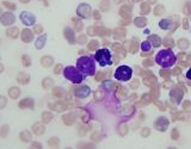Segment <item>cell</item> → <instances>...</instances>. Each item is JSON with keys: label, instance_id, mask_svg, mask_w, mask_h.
Wrapping results in <instances>:
<instances>
[{"label": "cell", "instance_id": "obj_7", "mask_svg": "<svg viewBox=\"0 0 191 149\" xmlns=\"http://www.w3.org/2000/svg\"><path fill=\"white\" fill-rule=\"evenodd\" d=\"M77 14L82 18V19H87L90 18L91 16V6L88 4H85V3H81L78 7H77Z\"/></svg>", "mask_w": 191, "mask_h": 149}, {"label": "cell", "instance_id": "obj_8", "mask_svg": "<svg viewBox=\"0 0 191 149\" xmlns=\"http://www.w3.org/2000/svg\"><path fill=\"white\" fill-rule=\"evenodd\" d=\"M90 94H91V88L88 86H80L74 91V96L77 98H79V99L87 98Z\"/></svg>", "mask_w": 191, "mask_h": 149}, {"label": "cell", "instance_id": "obj_9", "mask_svg": "<svg viewBox=\"0 0 191 149\" xmlns=\"http://www.w3.org/2000/svg\"><path fill=\"white\" fill-rule=\"evenodd\" d=\"M0 22H1L3 25L5 26H9V25H12L14 22H16V17L12 12H4L1 14V18H0Z\"/></svg>", "mask_w": 191, "mask_h": 149}, {"label": "cell", "instance_id": "obj_24", "mask_svg": "<svg viewBox=\"0 0 191 149\" xmlns=\"http://www.w3.org/2000/svg\"><path fill=\"white\" fill-rule=\"evenodd\" d=\"M54 86V80L51 79V78H44L43 80H42V87L44 88V89H49V88H51Z\"/></svg>", "mask_w": 191, "mask_h": 149}, {"label": "cell", "instance_id": "obj_44", "mask_svg": "<svg viewBox=\"0 0 191 149\" xmlns=\"http://www.w3.org/2000/svg\"><path fill=\"white\" fill-rule=\"evenodd\" d=\"M31 148H38V149H42V144L40 142H33V144H31Z\"/></svg>", "mask_w": 191, "mask_h": 149}, {"label": "cell", "instance_id": "obj_46", "mask_svg": "<svg viewBox=\"0 0 191 149\" xmlns=\"http://www.w3.org/2000/svg\"><path fill=\"white\" fill-rule=\"evenodd\" d=\"M93 18H94V19H101V14H99L98 11H94V12H93Z\"/></svg>", "mask_w": 191, "mask_h": 149}, {"label": "cell", "instance_id": "obj_50", "mask_svg": "<svg viewBox=\"0 0 191 149\" xmlns=\"http://www.w3.org/2000/svg\"><path fill=\"white\" fill-rule=\"evenodd\" d=\"M186 76H187V79H191V69H190V71L186 73Z\"/></svg>", "mask_w": 191, "mask_h": 149}, {"label": "cell", "instance_id": "obj_18", "mask_svg": "<svg viewBox=\"0 0 191 149\" xmlns=\"http://www.w3.org/2000/svg\"><path fill=\"white\" fill-rule=\"evenodd\" d=\"M6 35L7 37L12 38V40H16L18 36H19V29L16 27V26H12V27H9L6 30Z\"/></svg>", "mask_w": 191, "mask_h": 149}, {"label": "cell", "instance_id": "obj_34", "mask_svg": "<svg viewBox=\"0 0 191 149\" xmlns=\"http://www.w3.org/2000/svg\"><path fill=\"white\" fill-rule=\"evenodd\" d=\"M86 41H87L86 35H79V36L77 37V43H78V44H85Z\"/></svg>", "mask_w": 191, "mask_h": 149}, {"label": "cell", "instance_id": "obj_48", "mask_svg": "<svg viewBox=\"0 0 191 149\" xmlns=\"http://www.w3.org/2000/svg\"><path fill=\"white\" fill-rule=\"evenodd\" d=\"M103 78V73H98L97 76H96V80H101Z\"/></svg>", "mask_w": 191, "mask_h": 149}, {"label": "cell", "instance_id": "obj_6", "mask_svg": "<svg viewBox=\"0 0 191 149\" xmlns=\"http://www.w3.org/2000/svg\"><path fill=\"white\" fill-rule=\"evenodd\" d=\"M19 18H20L22 23H23L24 25H26V26H33V25H35V23H36V17H35V14L31 13V12H29V11H23V12L20 13Z\"/></svg>", "mask_w": 191, "mask_h": 149}, {"label": "cell", "instance_id": "obj_21", "mask_svg": "<svg viewBox=\"0 0 191 149\" xmlns=\"http://www.w3.org/2000/svg\"><path fill=\"white\" fill-rule=\"evenodd\" d=\"M19 138L22 142H30L33 140V135L29 130H23L20 134H19Z\"/></svg>", "mask_w": 191, "mask_h": 149}, {"label": "cell", "instance_id": "obj_19", "mask_svg": "<svg viewBox=\"0 0 191 149\" xmlns=\"http://www.w3.org/2000/svg\"><path fill=\"white\" fill-rule=\"evenodd\" d=\"M46 42H47V35L46 34H43V35H41L37 40H36V43H35V47H36V49H43L44 48V45H46Z\"/></svg>", "mask_w": 191, "mask_h": 149}, {"label": "cell", "instance_id": "obj_41", "mask_svg": "<svg viewBox=\"0 0 191 149\" xmlns=\"http://www.w3.org/2000/svg\"><path fill=\"white\" fill-rule=\"evenodd\" d=\"M6 103H7V100H6V98L4 96L0 97V109H4L5 105H6Z\"/></svg>", "mask_w": 191, "mask_h": 149}, {"label": "cell", "instance_id": "obj_11", "mask_svg": "<svg viewBox=\"0 0 191 149\" xmlns=\"http://www.w3.org/2000/svg\"><path fill=\"white\" fill-rule=\"evenodd\" d=\"M63 36L69 42V44H74L77 42V38L74 36V31L71 27H65V30H63Z\"/></svg>", "mask_w": 191, "mask_h": 149}, {"label": "cell", "instance_id": "obj_15", "mask_svg": "<svg viewBox=\"0 0 191 149\" xmlns=\"http://www.w3.org/2000/svg\"><path fill=\"white\" fill-rule=\"evenodd\" d=\"M16 80L20 85H27L30 82V75L26 74V73H24V72H19L18 75H17V78H16Z\"/></svg>", "mask_w": 191, "mask_h": 149}, {"label": "cell", "instance_id": "obj_27", "mask_svg": "<svg viewBox=\"0 0 191 149\" xmlns=\"http://www.w3.org/2000/svg\"><path fill=\"white\" fill-rule=\"evenodd\" d=\"M9 132H10V127L7 124H4L1 127V130H0V136H1L3 138H5V137H7Z\"/></svg>", "mask_w": 191, "mask_h": 149}, {"label": "cell", "instance_id": "obj_45", "mask_svg": "<svg viewBox=\"0 0 191 149\" xmlns=\"http://www.w3.org/2000/svg\"><path fill=\"white\" fill-rule=\"evenodd\" d=\"M102 97H103V93H102V91H101V89H98L97 92H94V98L99 99V98H102Z\"/></svg>", "mask_w": 191, "mask_h": 149}, {"label": "cell", "instance_id": "obj_29", "mask_svg": "<svg viewBox=\"0 0 191 149\" xmlns=\"http://www.w3.org/2000/svg\"><path fill=\"white\" fill-rule=\"evenodd\" d=\"M80 111V118H81V121L84 122V123H86V122H88V119H90V116H88V112L86 111V110H79Z\"/></svg>", "mask_w": 191, "mask_h": 149}, {"label": "cell", "instance_id": "obj_30", "mask_svg": "<svg viewBox=\"0 0 191 149\" xmlns=\"http://www.w3.org/2000/svg\"><path fill=\"white\" fill-rule=\"evenodd\" d=\"M73 22H74V29H75V31H81L82 30V22L81 20H79V19H77V18H73L72 19Z\"/></svg>", "mask_w": 191, "mask_h": 149}, {"label": "cell", "instance_id": "obj_43", "mask_svg": "<svg viewBox=\"0 0 191 149\" xmlns=\"http://www.w3.org/2000/svg\"><path fill=\"white\" fill-rule=\"evenodd\" d=\"M135 22H136L137 26H145V24H146V19H141V18H137Z\"/></svg>", "mask_w": 191, "mask_h": 149}, {"label": "cell", "instance_id": "obj_28", "mask_svg": "<svg viewBox=\"0 0 191 149\" xmlns=\"http://www.w3.org/2000/svg\"><path fill=\"white\" fill-rule=\"evenodd\" d=\"M22 63L24 67H30L31 66V58L29 55H23L22 56Z\"/></svg>", "mask_w": 191, "mask_h": 149}, {"label": "cell", "instance_id": "obj_14", "mask_svg": "<svg viewBox=\"0 0 191 149\" xmlns=\"http://www.w3.org/2000/svg\"><path fill=\"white\" fill-rule=\"evenodd\" d=\"M62 121L66 125H73L77 121V114L73 113V112H69V113H67L62 117Z\"/></svg>", "mask_w": 191, "mask_h": 149}, {"label": "cell", "instance_id": "obj_49", "mask_svg": "<svg viewBox=\"0 0 191 149\" xmlns=\"http://www.w3.org/2000/svg\"><path fill=\"white\" fill-rule=\"evenodd\" d=\"M30 1V0H19V3H22V4H27Z\"/></svg>", "mask_w": 191, "mask_h": 149}, {"label": "cell", "instance_id": "obj_3", "mask_svg": "<svg viewBox=\"0 0 191 149\" xmlns=\"http://www.w3.org/2000/svg\"><path fill=\"white\" fill-rule=\"evenodd\" d=\"M63 76L73 83H80L84 80V74L77 67H73V66L63 68Z\"/></svg>", "mask_w": 191, "mask_h": 149}, {"label": "cell", "instance_id": "obj_10", "mask_svg": "<svg viewBox=\"0 0 191 149\" xmlns=\"http://www.w3.org/2000/svg\"><path fill=\"white\" fill-rule=\"evenodd\" d=\"M20 38L24 43H30L34 40V31H31L30 29H24L20 32Z\"/></svg>", "mask_w": 191, "mask_h": 149}, {"label": "cell", "instance_id": "obj_20", "mask_svg": "<svg viewBox=\"0 0 191 149\" xmlns=\"http://www.w3.org/2000/svg\"><path fill=\"white\" fill-rule=\"evenodd\" d=\"M20 93H22L20 88H19V87H16V86H13V87H11V88L9 89V96H10L11 99H17V98H19Z\"/></svg>", "mask_w": 191, "mask_h": 149}, {"label": "cell", "instance_id": "obj_47", "mask_svg": "<svg viewBox=\"0 0 191 149\" xmlns=\"http://www.w3.org/2000/svg\"><path fill=\"white\" fill-rule=\"evenodd\" d=\"M142 136H148V134H149V129H147V128H145L143 130H142Z\"/></svg>", "mask_w": 191, "mask_h": 149}, {"label": "cell", "instance_id": "obj_40", "mask_svg": "<svg viewBox=\"0 0 191 149\" xmlns=\"http://www.w3.org/2000/svg\"><path fill=\"white\" fill-rule=\"evenodd\" d=\"M141 48H142V50H143V51H148V50H150V44H149V42H148V41L143 42V43H142V45H141Z\"/></svg>", "mask_w": 191, "mask_h": 149}, {"label": "cell", "instance_id": "obj_39", "mask_svg": "<svg viewBox=\"0 0 191 149\" xmlns=\"http://www.w3.org/2000/svg\"><path fill=\"white\" fill-rule=\"evenodd\" d=\"M61 72H63V67H62V65L61 63H59L57 66H55V68H54V74H60Z\"/></svg>", "mask_w": 191, "mask_h": 149}, {"label": "cell", "instance_id": "obj_42", "mask_svg": "<svg viewBox=\"0 0 191 149\" xmlns=\"http://www.w3.org/2000/svg\"><path fill=\"white\" fill-rule=\"evenodd\" d=\"M86 132H87V128L86 127H80L79 128V136H84V135H86Z\"/></svg>", "mask_w": 191, "mask_h": 149}, {"label": "cell", "instance_id": "obj_35", "mask_svg": "<svg viewBox=\"0 0 191 149\" xmlns=\"http://www.w3.org/2000/svg\"><path fill=\"white\" fill-rule=\"evenodd\" d=\"M101 10L102 11H108L109 10V1L108 0H103L101 3Z\"/></svg>", "mask_w": 191, "mask_h": 149}, {"label": "cell", "instance_id": "obj_17", "mask_svg": "<svg viewBox=\"0 0 191 149\" xmlns=\"http://www.w3.org/2000/svg\"><path fill=\"white\" fill-rule=\"evenodd\" d=\"M53 63H54V58H53V56L46 55V56H43V57L41 58V65H42L44 68H49V67H51V66H53Z\"/></svg>", "mask_w": 191, "mask_h": 149}, {"label": "cell", "instance_id": "obj_32", "mask_svg": "<svg viewBox=\"0 0 191 149\" xmlns=\"http://www.w3.org/2000/svg\"><path fill=\"white\" fill-rule=\"evenodd\" d=\"M149 41L153 43L154 47H159V45L161 44V41H160V38H159L158 36H150L149 37Z\"/></svg>", "mask_w": 191, "mask_h": 149}, {"label": "cell", "instance_id": "obj_1", "mask_svg": "<svg viewBox=\"0 0 191 149\" xmlns=\"http://www.w3.org/2000/svg\"><path fill=\"white\" fill-rule=\"evenodd\" d=\"M77 68L84 74V76H92L96 74L94 57L81 56L77 60Z\"/></svg>", "mask_w": 191, "mask_h": 149}, {"label": "cell", "instance_id": "obj_36", "mask_svg": "<svg viewBox=\"0 0 191 149\" xmlns=\"http://www.w3.org/2000/svg\"><path fill=\"white\" fill-rule=\"evenodd\" d=\"M34 32L37 34V35L42 34L43 32V26L42 25H34Z\"/></svg>", "mask_w": 191, "mask_h": 149}, {"label": "cell", "instance_id": "obj_4", "mask_svg": "<svg viewBox=\"0 0 191 149\" xmlns=\"http://www.w3.org/2000/svg\"><path fill=\"white\" fill-rule=\"evenodd\" d=\"M94 60L99 63V66L105 67V66H110L112 63V60H111V54L108 49H99L97 50V53L94 54Z\"/></svg>", "mask_w": 191, "mask_h": 149}, {"label": "cell", "instance_id": "obj_25", "mask_svg": "<svg viewBox=\"0 0 191 149\" xmlns=\"http://www.w3.org/2000/svg\"><path fill=\"white\" fill-rule=\"evenodd\" d=\"M53 96L61 98V97L65 96V91H63V88H61V87H56V88L53 89Z\"/></svg>", "mask_w": 191, "mask_h": 149}, {"label": "cell", "instance_id": "obj_5", "mask_svg": "<svg viewBox=\"0 0 191 149\" xmlns=\"http://www.w3.org/2000/svg\"><path fill=\"white\" fill-rule=\"evenodd\" d=\"M133 76V69L129 66H119L115 72V79L118 81H129Z\"/></svg>", "mask_w": 191, "mask_h": 149}, {"label": "cell", "instance_id": "obj_38", "mask_svg": "<svg viewBox=\"0 0 191 149\" xmlns=\"http://www.w3.org/2000/svg\"><path fill=\"white\" fill-rule=\"evenodd\" d=\"M178 45H179V48H180V49H185V48H187L189 42H187L186 40H180V41H179V43H178Z\"/></svg>", "mask_w": 191, "mask_h": 149}, {"label": "cell", "instance_id": "obj_31", "mask_svg": "<svg viewBox=\"0 0 191 149\" xmlns=\"http://www.w3.org/2000/svg\"><path fill=\"white\" fill-rule=\"evenodd\" d=\"M160 27L161 29H165V30H167V29H170L171 27V25H172V23H171V20H169V19H164V20H161L160 22Z\"/></svg>", "mask_w": 191, "mask_h": 149}, {"label": "cell", "instance_id": "obj_16", "mask_svg": "<svg viewBox=\"0 0 191 149\" xmlns=\"http://www.w3.org/2000/svg\"><path fill=\"white\" fill-rule=\"evenodd\" d=\"M50 109L57 112H62V111H66L67 110V105L63 103V101H55L54 104H49Z\"/></svg>", "mask_w": 191, "mask_h": 149}, {"label": "cell", "instance_id": "obj_23", "mask_svg": "<svg viewBox=\"0 0 191 149\" xmlns=\"http://www.w3.org/2000/svg\"><path fill=\"white\" fill-rule=\"evenodd\" d=\"M156 124H161V127L156 125V128L159 129V131H165V129H166V128H167V125H169L167 119H166V118H159V119H158V122H156Z\"/></svg>", "mask_w": 191, "mask_h": 149}, {"label": "cell", "instance_id": "obj_33", "mask_svg": "<svg viewBox=\"0 0 191 149\" xmlns=\"http://www.w3.org/2000/svg\"><path fill=\"white\" fill-rule=\"evenodd\" d=\"M98 45H99V43L97 42V41H91L90 43H88V50H91V51H94L96 49L98 48Z\"/></svg>", "mask_w": 191, "mask_h": 149}, {"label": "cell", "instance_id": "obj_12", "mask_svg": "<svg viewBox=\"0 0 191 149\" xmlns=\"http://www.w3.org/2000/svg\"><path fill=\"white\" fill-rule=\"evenodd\" d=\"M18 107L20 109H31L33 110L35 107V101L33 98H24L22 101H19Z\"/></svg>", "mask_w": 191, "mask_h": 149}, {"label": "cell", "instance_id": "obj_2", "mask_svg": "<svg viewBox=\"0 0 191 149\" xmlns=\"http://www.w3.org/2000/svg\"><path fill=\"white\" fill-rule=\"evenodd\" d=\"M177 61V57L174 55V53L171 50V49H164V50H160L156 56H155V62L161 66L163 68H170L172 67Z\"/></svg>", "mask_w": 191, "mask_h": 149}, {"label": "cell", "instance_id": "obj_26", "mask_svg": "<svg viewBox=\"0 0 191 149\" xmlns=\"http://www.w3.org/2000/svg\"><path fill=\"white\" fill-rule=\"evenodd\" d=\"M59 143H60L59 137H51V138L48 140V145L51 147V148H57L59 147Z\"/></svg>", "mask_w": 191, "mask_h": 149}, {"label": "cell", "instance_id": "obj_37", "mask_svg": "<svg viewBox=\"0 0 191 149\" xmlns=\"http://www.w3.org/2000/svg\"><path fill=\"white\" fill-rule=\"evenodd\" d=\"M3 6H5V7L10 9L11 11L16 10V5H14V4H12V3H10V1H4V3H3Z\"/></svg>", "mask_w": 191, "mask_h": 149}, {"label": "cell", "instance_id": "obj_13", "mask_svg": "<svg viewBox=\"0 0 191 149\" xmlns=\"http://www.w3.org/2000/svg\"><path fill=\"white\" fill-rule=\"evenodd\" d=\"M44 131H46V127H44V123H43V122H42V123H41V122L34 123V125H33V132H34L36 136L43 135Z\"/></svg>", "mask_w": 191, "mask_h": 149}, {"label": "cell", "instance_id": "obj_22", "mask_svg": "<svg viewBox=\"0 0 191 149\" xmlns=\"http://www.w3.org/2000/svg\"><path fill=\"white\" fill-rule=\"evenodd\" d=\"M54 118V114L50 112V111H44L43 113H42V122L44 123V124H48V123H50L51 122V119Z\"/></svg>", "mask_w": 191, "mask_h": 149}]
</instances>
